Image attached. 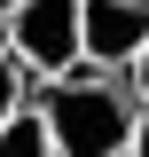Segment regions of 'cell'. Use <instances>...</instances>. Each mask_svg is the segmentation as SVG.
Wrapping results in <instances>:
<instances>
[{
  "instance_id": "obj_8",
  "label": "cell",
  "mask_w": 149,
  "mask_h": 157,
  "mask_svg": "<svg viewBox=\"0 0 149 157\" xmlns=\"http://www.w3.org/2000/svg\"><path fill=\"white\" fill-rule=\"evenodd\" d=\"M8 16H16V0H0V47H8Z\"/></svg>"
},
{
  "instance_id": "obj_1",
  "label": "cell",
  "mask_w": 149,
  "mask_h": 157,
  "mask_svg": "<svg viewBox=\"0 0 149 157\" xmlns=\"http://www.w3.org/2000/svg\"><path fill=\"white\" fill-rule=\"evenodd\" d=\"M32 110L47 118L55 157H126L141 102H133V86L118 71H86V63H78V71H63V78H39Z\"/></svg>"
},
{
  "instance_id": "obj_6",
  "label": "cell",
  "mask_w": 149,
  "mask_h": 157,
  "mask_svg": "<svg viewBox=\"0 0 149 157\" xmlns=\"http://www.w3.org/2000/svg\"><path fill=\"white\" fill-rule=\"evenodd\" d=\"M126 86H133V102H141V110H149V47H141V55L126 63Z\"/></svg>"
},
{
  "instance_id": "obj_7",
  "label": "cell",
  "mask_w": 149,
  "mask_h": 157,
  "mask_svg": "<svg viewBox=\"0 0 149 157\" xmlns=\"http://www.w3.org/2000/svg\"><path fill=\"white\" fill-rule=\"evenodd\" d=\"M126 157H149V110L133 118V141H126Z\"/></svg>"
},
{
  "instance_id": "obj_3",
  "label": "cell",
  "mask_w": 149,
  "mask_h": 157,
  "mask_svg": "<svg viewBox=\"0 0 149 157\" xmlns=\"http://www.w3.org/2000/svg\"><path fill=\"white\" fill-rule=\"evenodd\" d=\"M149 47V0H78V63L86 71H118Z\"/></svg>"
},
{
  "instance_id": "obj_5",
  "label": "cell",
  "mask_w": 149,
  "mask_h": 157,
  "mask_svg": "<svg viewBox=\"0 0 149 157\" xmlns=\"http://www.w3.org/2000/svg\"><path fill=\"white\" fill-rule=\"evenodd\" d=\"M24 102H32V78H24V63L0 47V118H16Z\"/></svg>"
},
{
  "instance_id": "obj_4",
  "label": "cell",
  "mask_w": 149,
  "mask_h": 157,
  "mask_svg": "<svg viewBox=\"0 0 149 157\" xmlns=\"http://www.w3.org/2000/svg\"><path fill=\"white\" fill-rule=\"evenodd\" d=\"M0 157H55V141H47V118L24 102L16 118H0Z\"/></svg>"
},
{
  "instance_id": "obj_2",
  "label": "cell",
  "mask_w": 149,
  "mask_h": 157,
  "mask_svg": "<svg viewBox=\"0 0 149 157\" xmlns=\"http://www.w3.org/2000/svg\"><path fill=\"white\" fill-rule=\"evenodd\" d=\"M8 55L24 63L32 86L78 71V0H16V16H8Z\"/></svg>"
}]
</instances>
